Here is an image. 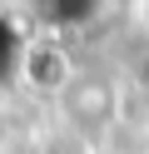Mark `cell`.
Returning <instances> with one entry per match:
<instances>
[{
  "label": "cell",
  "mask_w": 149,
  "mask_h": 154,
  "mask_svg": "<svg viewBox=\"0 0 149 154\" xmlns=\"http://www.w3.org/2000/svg\"><path fill=\"white\" fill-rule=\"evenodd\" d=\"M40 15L55 30H75V25H89L99 15V0H40Z\"/></svg>",
  "instance_id": "obj_2"
},
{
  "label": "cell",
  "mask_w": 149,
  "mask_h": 154,
  "mask_svg": "<svg viewBox=\"0 0 149 154\" xmlns=\"http://www.w3.org/2000/svg\"><path fill=\"white\" fill-rule=\"evenodd\" d=\"M25 80H35V85H70L65 80V55L60 50H30L25 55Z\"/></svg>",
  "instance_id": "obj_4"
},
{
  "label": "cell",
  "mask_w": 149,
  "mask_h": 154,
  "mask_svg": "<svg viewBox=\"0 0 149 154\" xmlns=\"http://www.w3.org/2000/svg\"><path fill=\"white\" fill-rule=\"evenodd\" d=\"M65 114L85 129H99L114 114V90L104 80H70L65 85Z\"/></svg>",
  "instance_id": "obj_1"
},
{
  "label": "cell",
  "mask_w": 149,
  "mask_h": 154,
  "mask_svg": "<svg viewBox=\"0 0 149 154\" xmlns=\"http://www.w3.org/2000/svg\"><path fill=\"white\" fill-rule=\"evenodd\" d=\"M25 55H30V45L20 40L15 20H10V15H0V85H10L20 70H25Z\"/></svg>",
  "instance_id": "obj_3"
}]
</instances>
